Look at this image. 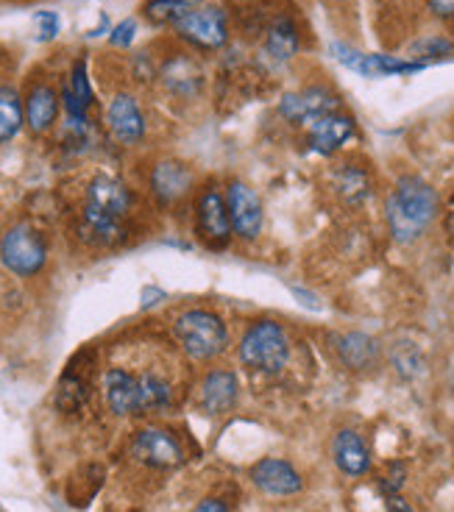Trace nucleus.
I'll return each mask as SVG.
<instances>
[{
    "instance_id": "nucleus-1",
    "label": "nucleus",
    "mask_w": 454,
    "mask_h": 512,
    "mask_svg": "<svg viewBox=\"0 0 454 512\" xmlns=\"http://www.w3.org/2000/svg\"><path fill=\"white\" fill-rule=\"evenodd\" d=\"M438 192L418 176H402L388 195L385 218L396 243H416L418 237L438 218Z\"/></svg>"
},
{
    "instance_id": "nucleus-2",
    "label": "nucleus",
    "mask_w": 454,
    "mask_h": 512,
    "mask_svg": "<svg viewBox=\"0 0 454 512\" xmlns=\"http://www.w3.org/2000/svg\"><path fill=\"white\" fill-rule=\"evenodd\" d=\"M131 209V192L123 181L98 176L87 187V201L81 212V234L87 243L115 245L123 234V220Z\"/></svg>"
},
{
    "instance_id": "nucleus-3",
    "label": "nucleus",
    "mask_w": 454,
    "mask_h": 512,
    "mask_svg": "<svg viewBox=\"0 0 454 512\" xmlns=\"http://www.w3.org/2000/svg\"><path fill=\"white\" fill-rule=\"evenodd\" d=\"M237 351L248 371L279 373L290 359V337L276 320H254L243 334Z\"/></svg>"
},
{
    "instance_id": "nucleus-4",
    "label": "nucleus",
    "mask_w": 454,
    "mask_h": 512,
    "mask_svg": "<svg viewBox=\"0 0 454 512\" xmlns=\"http://www.w3.org/2000/svg\"><path fill=\"white\" fill-rule=\"evenodd\" d=\"M173 332H176L179 346L193 359H215L229 348L226 323L209 309H187V312H182L173 323Z\"/></svg>"
},
{
    "instance_id": "nucleus-5",
    "label": "nucleus",
    "mask_w": 454,
    "mask_h": 512,
    "mask_svg": "<svg viewBox=\"0 0 454 512\" xmlns=\"http://www.w3.org/2000/svg\"><path fill=\"white\" fill-rule=\"evenodd\" d=\"M0 259L17 276H37L45 268L48 248L39 231L31 226H14L0 240Z\"/></svg>"
},
{
    "instance_id": "nucleus-6",
    "label": "nucleus",
    "mask_w": 454,
    "mask_h": 512,
    "mask_svg": "<svg viewBox=\"0 0 454 512\" xmlns=\"http://www.w3.org/2000/svg\"><path fill=\"white\" fill-rule=\"evenodd\" d=\"M195 229H198V237L209 251H223L232 243V220H229V209H226L223 195H218L215 190L201 192L198 206H195Z\"/></svg>"
},
{
    "instance_id": "nucleus-7",
    "label": "nucleus",
    "mask_w": 454,
    "mask_h": 512,
    "mask_svg": "<svg viewBox=\"0 0 454 512\" xmlns=\"http://www.w3.org/2000/svg\"><path fill=\"white\" fill-rule=\"evenodd\" d=\"M332 53L343 67H349L354 73L365 78H385V76H410L421 73L427 64L424 62H407V59H393V56H377V53H360L349 45H332Z\"/></svg>"
},
{
    "instance_id": "nucleus-8",
    "label": "nucleus",
    "mask_w": 454,
    "mask_h": 512,
    "mask_svg": "<svg viewBox=\"0 0 454 512\" xmlns=\"http://www.w3.org/2000/svg\"><path fill=\"white\" fill-rule=\"evenodd\" d=\"M226 209H229V220H232V231L240 240H257L262 234V223H265V212H262V201L257 192L251 190L243 181H232L226 190Z\"/></svg>"
},
{
    "instance_id": "nucleus-9",
    "label": "nucleus",
    "mask_w": 454,
    "mask_h": 512,
    "mask_svg": "<svg viewBox=\"0 0 454 512\" xmlns=\"http://www.w3.org/2000/svg\"><path fill=\"white\" fill-rule=\"evenodd\" d=\"M131 457L148 465V468L168 471V468H179L182 465L184 448L165 429H143L131 440Z\"/></svg>"
},
{
    "instance_id": "nucleus-10",
    "label": "nucleus",
    "mask_w": 454,
    "mask_h": 512,
    "mask_svg": "<svg viewBox=\"0 0 454 512\" xmlns=\"http://www.w3.org/2000/svg\"><path fill=\"white\" fill-rule=\"evenodd\" d=\"M176 31L187 42H193V45L204 48V51L223 48L226 39H229V28H226V17H223L221 9H190L176 23Z\"/></svg>"
},
{
    "instance_id": "nucleus-11",
    "label": "nucleus",
    "mask_w": 454,
    "mask_h": 512,
    "mask_svg": "<svg viewBox=\"0 0 454 512\" xmlns=\"http://www.w3.org/2000/svg\"><path fill=\"white\" fill-rule=\"evenodd\" d=\"M338 95H332L324 87H310V90L293 92V95H285L282 103H279V112L285 115V120L290 123H299V126H310L318 117L332 115L338 112Z\"/></svg>"
},
{
    "instance_id": "nucleus-12",
    "label": "nucleus",
    "mask_w": 454,
    "mask_h": 512,
    "mask_svg": "<svg viewBox=\"0 0 454 512\" xmlns=\"http://www.w3.org/2000/svg\"><path fill=\"white\" fill-rule=\"evenodd\" d=\"M251 482L268 496H296L304 487V479H301L299 471L287 460H279V457H268V460L257 462L251 468Z\"/></svg>"
},
{
    "instance_id": "nucleus-13",
    "label": "nucleus",
    "mask_w": 454,
    "mask_h": 512,
    "mask_svg": "<svg viewBox=\"0 0 454 512\" xmlns=\"http://www.w3.org/2000/svg\"><path fill=\"white\" fill-rule=\"evenodd\" d=\"M106 404L115 415H143V390H140V376L112 368L104 376Z\"/></svg>"
},
{
    "instance_id": "nucleus-14",
    "label": "nucleus",
    "mask_w": 454,
    "mask_h": 512,
    "mask_svg": "<svg viewBox=\"0 0 454 512\" xmlns=\"http://www.w3.org/2000/svg\"><path fill=\"white\" fill-rule=\"evenodd\" d=\"M240 398V379L226 368H215L201 382V407L207 415H229Z\"/></svg>"
},
{
    "instance_id": "nucleus-15",
    "label": "nucleus",
    "mask_w": 454,
    "mask_h": 512,
    "mask_svg": "<svg viewBox=\"0 0 454 512\" xmlns=\"http://www.w3.org/2000/svg\"><path fill=\"white\" fill-rule=\"evenodd\" d=\"M354 134V120L346 115H332L318 117L315 123H310V151L321 156H332L340 151Z\"/></svg>"
},
{
    "instance_id": "nucleus-16",
    "label": "nucleus",
    "mask_w": 454,
    "mask_h": 512,
    "mask_svg": "<svg viewBox=\"0 0 454 512\" xmlns=\"http://www.w3.org/2000/svg\"><path fill=\"white\" fill-rule=\"evenodd\" d=\"M332 460L346 476H363L371 468V451L360 432L340 429L332 440Z\"/></svg>"
},
{
    "instance_id": "nucleus-17",
    "label": "nucleus",
    "mask_w": 454,
    "mask_h": 512,
    "mask_svg": "<svg viewBox=\"0 0 454 512\" xmlns=\"http://www.w3.org/2000/svg\"><path fill=\"white\" fill-rule=\"evenodd\" d=\"M106 123L109 131L115 134L120 142H140L145 134V120L137 101L131 95H117L115 101L109 103L106 112Z\"/></svg>"
},
{
    "instance_id": "nucleus-18",
    "label": "nucleus",
    "mask_w": 454,
    "mask_h": 512,
    "mask_svg": "<svg viewBox=\"0 0 454 512\" xmlns=\"http://www.w3.org/2000/svg\"><path fill=\"white\" fill-rule=\"evenodd\" d=\"M335 351H338L340 362L354 373L371 371L379 362V343L363 332L340 334L335 340Z\"/></svg>"
},
{
    "instance_id": "nucleus-19",
    "label": "nucleus",
    "mask_w": 454,
    "mask_h": 512,
    "mask_svg": "<svg viewBox=\"0 0 454 512\" xmlns=\"http://www.w3.org/2000/svg\"><path fill=\"white\" fill-rule=\"evenodd\" d=\"M190 187H193V173H190V167L179 165V162H162L151 173V190L162 204L179 201Z\"/></svg>"
},
{
    "instance_id": "nucleus-20",
    "label": "nucleus",
    "mask_w": 454,
    "mask_h": 512,
    "mask_svg": "<svg viewBox=\"0 0 454 512\" xmlns=\"http://www.w3.org/2000/svg\"><path fill=\"white\" fill-rule=\"evenodd\" d=\"M23 109H26L28 128L34 134H42V131H48L53 126V120L59 115V95L48 84H37L34 90L28 92Z\"/></svg>"
},
{
    "instance_id": "nucleus-21",
    "label": "nucleus",
    "mask_w": 454,
    "mask_h": 512,
    "mask_svg": "<svg viewBox=\"0 0 454 512\" xmlns=\"http://www.w3.org/2000/svg\"><path fill=\"white\" fill-rule=\"evenodd\" d=\"M26 120V109L14 87H0V145L17 137Z\"/></svg>"
},
{
    "instance_id": "nucleus-22",
    "label": "nucleus",
    "mask_w": 454,
    "mask_h": 512,
    "mask_svg": "<svg viewBox=\"0 0 454 512\" xmlns=\"http://www.w3.org/2000/svg\"><path fill=\"white\" fill-rule=\"evenodd\" d=\"M90 396V382H87V376H81L78 371H70L62 376V382L56 387V407L62 412H78L84 407V401Z\"/></svg>"
},
{
    "instance_id": "nucleus-23",
    "label": "nucleus",
    "mask_w": 454,
    "mask_h": 512,
    "mask_svg": "<svg viewBox=\"0 0 454 512\" xmlns=\"http://www.w3.org/2000/svg\"><path fill=\"white\" fill-rule=\"evenodd\" d=\"M268 53H271L273 59H279V62H287V59H293L296 51H299V31L293 26V20L290 17H282V20H276L268 31Z\"/></svg>"
},
{
    "instance_id": "nucleus-24",
    "label": "nucleus",
    "mask_w": 454,
    "mask_h": 512,
    "mask_svg": "<svg viewBox=\"0 0 454 512\" xmlns=\"http://www.w3.org/2000/svg\"><path fill=\"white\" fill-rule=\"evenodd\" d=\"M140 390H143V415L145 412H162L173 404V390L165 379L156 373H143L140 376Z\"/></svg>"
},
{
    "instance_id": "nucleus-25",
    "label": "nucleus",
    "mask_w": 454,
    "mask_h": 512,
    "mask_svg": "<svg viewBox=\"0 0 454 512\" xmlns=\"http://www.w3.org/2000/svg\"><path fill=\"white\" fill-rule=\"evenodd\" d=\"M335 190L349 201V204H360L368 198V176H365L360 167H343L335 179Z\"/></svg>"
},
{
    "instance_id": "nucleus-26",
    "label": "nucleus",
    "mask_w": 454,
    "mask_h": 512,
    "mask_svg": "<svg viewBox=\"0 0 454 512\" xmlns=\"http://www.w3.org/2000/svg\"><path fill=\"white\" fill-rule=\"evenodd\" d=\"M190 12V6H184L182 0H148L145 3V17L156 26H176L184 14Z\"/></svg>"
},
{
    "instance_id": "nucleus-27",
    "label": "nucleus",
    "mask_w": 454,
    "mask_h": 512,
    "mask_svg": "<svg viewBox=\"0 0 454 512\" xmlns=\"http://www.w3.org/2000/svg\"><path fill=\"white\" fill-rule=\"evenodd\" d=\"M34 23H37V34L42 42H48L59 34V17L56 12H37L34 14Z\"/></svg>"
},
{
    "instance_id": "nucleus-28",
    "label": "nucleus",
    "mask_w": 454,
    "mask_h": 512,
    "mask_svg": "<svg viewBox=\"0 0 454 512\" xmlns=\"http://www.w3.org/2000/svg\"><path fill=\"white\" fill-rule=\"evenodd\" d=\"M134 31H137V23H134V20H126V23H120V26L112 31V45H117V48H126V45H131V39H134Z\"/></svg>"
},
{
    "instance_id": "nucleus-29",
    "label": "nucleus",
    "mask_w": 454,
    "mask_h": 512,
    "mask_svg": "<svg viewBox=\"0 0 454 512\" xmlns=\"http://www.w3.org/2000/svg\"><path fill=\"white\" fill-rule=\"evenodd\" d=\"M418 48L427 53V56H446V53L454 51V48L449 45V42H446V39H429V42H421Z\"/></svg>"
},
{
    "instance_id": "nucleus-30",
    "label": "nucleus",
    "mask_w": 454,
    "mask_h": 512,
    "mask_svg": "<svg viewBox=\"0 0 454 512\" xmlns=\"http://www.w3.org/2000/svg\"><path fill=\"white\" fill-rule=\"evenodd\" d=\"M193 512H232L229 507H226V501L221 499H204L198 501V507H195Z\"/></svg>"
},
{
    "instance_id": "nucleus-31",
    "label": "nucleus",
    "mask_w": 454,
    "mask_h": 512,
    "mask_svg": "<svg viewBox=\"0 0 454 512\" xmlns=\"http://www.w3.org/2000/svg\"><path fill=\"white\" fill-rule=\"evenodd\" d=\"M429 9L438 17H454V0H429Z\"/></svg>"
},
{
    "instance_id": "nucleus-32",
    "label": "nucleus",
    "mask_w": 454,
    "mask_h": 512,
    "mask_svg": "<svg viewBox=\"0 0 454 512\" xmlns=\"http://www.w3.org/2000/svg\"><path fill=\"white\" fill-rule=\"evenodd\" d=\"M388 512H413V507L399 493H393V496H388Z\"/></svg>"
},
{
    "instance_id": "nucleus-33",
    "label": "nucleus",
    "mask_w": 454,
    "mask_h": 512,
    "mask_svg": "<svg viewBox=\"0 0 454 512\" xmlns=\"http://www.w3.org/2000/svg\"><path fill=\"white\" fill-rule=\"evenodd\" d=\"M184 6H195V3H201V0H182Z\"/></svg>"
}]
</instances>
